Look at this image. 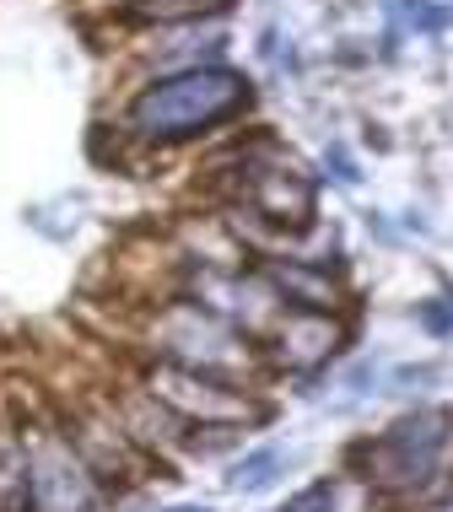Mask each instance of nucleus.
Returning <instances> with one entry per match:
<instances>
[{"label": "nucleus", "instance_id": "4", "mask_svg": "<svg viewBox=\"0 0 453 512\" xmlns=\"http://www.w3.org/2000/svg\"><path fill=\"white\" fill-rule=\"evenodd\" d=\"M335 351V324L329 318H286V329H281V356L286 362H297V367H308V362H319V356Z\"/></svg>", "mask_w": 453, "mask_h": 512}, {"label": "nucleus", "instance_id": "3", "mask_svg": "<svg viewBox=\"0 0 453 512\" xmlns=\"http://www.w3.org/2000/svg\"><path fill=\"white\" fill-rule=\"evenodd\" d=\"M151 394L162 399L168 410H178L189 426H238L243 415H254V405L243 394H232L216 372H195V367H178L168 362L162 372H151Z\"/></svg>", "mask_w": 453, "mask_h": 512}, {"label": "nucleus", "instance_id": "2", "mask_svg": "<svg viewBox=\"0 0 453 512\" xmlns=\"http://www.w3.org/2000/svg\"><path fill=\"white\" fill-rule=\"evenodd\" d=\"M162 345H168V362L195 367V372H238L249 367V351L232 335L222 318L200 313V308H173L162 318Z\"/></svg>", "mask_w": 453, "mask_h": 512}, {"label": "nucleus", "instance_id": "1", "mask_svg": "<svg viewBox=\"0 0 453 512\" xmlns=\"http://www.w3.org/2000/svg\"><path fill=\"white\" fill-rule=\"evenodd\" d=\"M243 103V81L227 76V71H189L178 81H162V87H151L141 103H135L130 124L151 141H173V135H195L200 124H216L227 119L232 108Z\"/></svg>", "mask_w": 453, "mask_h": 512}]
</instances>
